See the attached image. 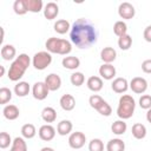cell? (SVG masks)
Segmentation results:
<instances>
[{
    "mask_svg": "<svg viewBox=\"0 0 151 151\" xmlns=\"http://www.w3.org/2000/svg\"><path fill=\"white\" fill-rule=\"evenodd\" d=\"M70 81H71V84H72L73 86L79 87V86H81V85L84 84V81H85V76H84L81 72H73V73L71 74V77H70Z\"/></svg>",
    "mask_w": 151,
    "mask_h": 151,
    "instance_id": "34",
    "label": "cell"
},
{
    "mask_svg": "<svg viewBox=\"0 0 151 151\" xmlns=\"http://www.w3.org/2000/svg\"><path fill=\"white\" fill-rule=\"evenodd\" d=\"M134 109H136V101L133 97L130 94H123L118 101L117 116L123 120L130 119L134 113Z\"/></svg>",
    "mask_w": 151,
    "mask_h": 151,
    "instance_id": "4",
    "label": "cell"
},
{
    "mask_svg": "<svg viewBox=\"0 0 151 151\" xmlns=\"http://www.w3.org/2000/svg\"><path fill=\"white\" fill-rule=\"evenodd\" d=\"M99 76L101 79L112 80L116 77V67L112 64H103L99 67Z\"/></svg>",
    "mask_w": 151,
    "mask_h": 151,
    "instance_id": "11",
    "label": "cell"
},
{
    "mask_svg": "<svg viewBox=\"0 0 151 151\" xmlns=\"http://www.w3.org/2000/svg\"><path fill=\"white\" fill-rule=\"evenodd\" d=\"M88 151H104V143L99 138H93L88 143Z\"/></svg>",
    "mask_w": 151,
    "mask_h": 151,
    "instance_id": "36",
    "label": "cell"
},
{
    "mask_svg": "<svg viewBox=\"0 0 151 151\" xmlns=\"http://www.w3.org/2000/svg\"><path fill=\"white\" fill-rule=\"evenodd\" d=\"M45 47H46L47 52L60 54V55H66V54L71 53V51H72L71 41H68L66 39H61V38H55V37L48 38L45 42Z\"/></svg>",
    "mask_w": 151,
    "mask_h": 151,
    "instance_id": "3",
    "label": "cell"
},
{
    "mask_svg": "<svg viewBox=\"0 0 151 151\" xmlns=\"http://www.w3.org/2000/svg\"><path fill=\"white\" fill-rule=\"evenodd\" d=\"M143 37H144L145 41L151 42V25H149V26L145 27V29L143 32Z\"/></svg>",
    "mask_w": 151,
    "mask_h": 151,
    "instance_id": "42",
    "label": "cell"
},
{
    "mask_svg": "<svg viewBox=\"0 0 151 151\" xmlns=\"http://www.w3.org/2000/svg\"><path fill=\"white\" fill-rule=\"evenodd\" d=\"M139 106L144 110H149L151 109V96L150 94H143L139 98Z\"/></svg>",
    "mask_w": 151,
    "mask_h": 151,
    "instance_id": "40",
    "label": "cell"
},
{
    "mask_svg": "<svg viewBox=\"0 0 151 151\" xmlns=\"http://www.w3.org/2000/svg\"><path fill=\"white\" fill-rule=\"evenodd\" d=\"M61 65L66 70H77L80 66V59L78 57H74V55L64 57L61 60Z\"/></svg>",
    "mask_w": 151,
    "mask_h": 151,
    "instance_id": "20",
    "label": "cell"
},
{
    "mask_svg": "<svg viewBox=\"0 0 151 151\" xmlns=\"http://www.w3.org/2000/svg\"><path fill=\"white\" fill-rule=\"evenodd\" d=\"M59 104L64 111H72L76 107V99L72 94L66 93V94H63L60 97Z\"/></svg>",
    "mask_w": 151,
    "mask_h": 151,
    "instance_id": "16",
    "label": "cell"
},
{
    "mask_svg": "<svg viewBox=\"0 0 151 151\" xmlns=\"http://www.w3.org/2000/svg\"><path fill=\"white\" fill-rule=\"evenodd\" d=\"M39 138L44 142H51L55 137V129L51 124H45L41 125L39 131H38Z\"/></svg>",
    "mask_w": 151,
    "mask_h": 151,
    "instance_id": "10",
    "label": "cell"
},
{
    "mask_svg": "<svg viewBox=\"0 0 151 151\" xmlns=\"http://www.w3.org/2000/svg\"><path fill=\"white\" fill-rule=\"evenodd\" d=\"M104 101V99L100 97V96H98V94H92L90 98H88V104H90V106L92 107V109H94V110H97L99 106H100V104Z\"/></svg>",
    "mask_w": 151,
    "mask_h": 151,
    "instance_id": "39",
    "label": "cell"
},
{
    "mask_svg": "<svg viewBox=\"0 0 151 151\" xmlns=\"http://www.w3.org/2000/svg\"><path fill=\"white\" fill-rule=\"evenodd\" d=\"M0 54H1V58L6 61H9V60H13L14 58H17V50L13 45H9V44H6V45H2L1 47V51H0Z\"/></svg>",
    "mask_w": 151,
    "mask_h": 151,
    "instance_id": "19",
    "label": "cell"
},
{
    "mask_svg": "<svg viewBox=\"0 0 151 151\" xmlns=\"http://www.w3.org/2000/svg\"><path fill=\"white\" fill-rule=\"evenodd\" d=\"M2 114L8 120H15L20 114V110L17 105H13V104L5 105V107L2 110Z\"/></svg>",
    "mask_w": 151,
    "mask_h": 151,
    "instance_id": "17",
    "label": "cell"
},
{
    "mask_svg": "<svg viewBox=\"0 0 151 151\" xmlns=\"http://www.w3.org/2000/svg\"><path fill=\"white\" fill-rule=\"evenodd\" d=\"M113 33L120 38L125 34H127V25L123 21V20H119V21H116L114 25H113Z\"/></svg>",
    "mask_w": 151,
    "mask_h": 151,
    "instance_id": "31",
    "label": "cell"
},
{
    "mask_svg": "<svg viewBox=\"0 0 151 151\" xmlns=\"http://www.w3.org/2000/svg\"><path fill=\"white\" fill-rule=\"evenodd\" d=\"M72 129H73L72 122L68 120V119H64V120L58 123V125H57V133L60 134V136H67V134L71 133Z\"/></svg>",
    "mask_w": 151,
    "mask_h": 151,
    "instance_id": "21",
    "label": "cell"
},
{
    "mask_svg": "<svg viewBox=\"0 0 151 151\" xmlns=\"http://www.w3.org/2000/svg\"><path fill=\"white\" fill-rule=\"evenodd\" d=\"M59 14V6L51 1V2H47L44 7V17L47 19V20H53L58 17Z\"/></svg>",
    "mask_w": 151,
    "mask_h": 151,
    "instance_id": "14",
    "label": "cell"
},
{
    "mask_svg": "<svg viewBox=\"0 0 151 151\" xmlns=\"http://www.w3.org/2000/svg\"><path fill=\"white\" fill-rule=\"evenodd\" d=\"M51 63H52V55L47 51H40L35 53L32 58V65L38 71H42L47 68L51 65Z\"/></svg>",
    "mask_w": 151,
    "mask_h": 151,
    "instance_id": "5",
    "label": "cell"
},
{
    "mask_svg": "<svg viewBox=\"0 0 151 151\" xmlns=\"http://www.w3.org/2000/svg\"><path fill=\"white\" fill-rule=\"evenodd\" d=\"M41 118L45 123H53L57 119V111L51 106H46L41 111Z\"/></svg>",
    "mask_w": 151,
    "mask_h": 151,
    "instance_id": "23",
    "label": "cell"
},
{
    "mask_svg": "<svg viewBox=\"0 0 151 151\" xmlns=\"http://www.w3.org/2000/svg\"><path fill=\"white\" fill-rule=\"evenodd\" d=\"M117 58V52L113 47H104L101 51H100V59L104 61V64H111L116 60Z\"/></svg>",
    "mask_w": 151,
    "mask_h": 151,
    "instance_id": "15",
    "label": "cell"
},
{
    "mask_svg": "<svg viewBox=\"0 0 151 151\" xmlns=\"http://www.w3.org/2000/svg\"><path fill=\"white\" fill-rule=\"evenodd\" d=\"M142 70L145 73H151V59H146L142 63Z\"/></svg>",
    "mask_w": 151,
    "mask_h": 151,
    "instance_id": "41",
    "label": "cell"
},
{
    "mask_svg": "<svg viewBox=\"0 0 151 151\" xmlns=\"http://www.w3.org/2000/svg\"><path fill=\"white\" fill-rule=\"evenodd\" d=\"M12 143H13V140H12L9 133H7V132H5V131L0 133V147H1V149L8 147Z\"/></svg>",
    "mask_w": 151,
    "mask_h": 151,
    "instance_id": "38",
    "label": "cell"
},
{
    "mask_svg": "<svg viewBox=\"0 0 151 151\" xmlns=\"http://www.w3.org/2000/svg\"><path fill=\"white\" fill-rule=\"evenodd\" d=\"M126 130H127V125H126V123H125L123 119L116 120V122H113L112 125H111V131H112V133H114V134H117V136L124 134V133L126 132Z\"/></svg>",
    "mask_w": 151,
    "mask_h": 151,
    "instance_id": "26",
    "label": "cell"
},
{
    "mask_svg": "<svg viewBox=\"0 0 151 151\" xmlns=\"http://www.w3.org/2000/svg\"><path fill=\"white\" fill-rule=\"evenodd\" d=\"M9 151H27V144L24 137H15L13 139Z\"/></svg>",
    "mask_w": 151,
    "mask_h": 151,
    "instance_id": "29",
    "label": "cell"
},
{
    "mask_svg": "<svg viewBox=\"0 0 151 151\" xmlns=\"http://www.w3.org/2000/svg\"><path fill=\"white\" fill-rule=\"evenodd\" d=\"M86 85H87V87H88L90 91H92V92H99L103 88L104 83H103V79L100 77H98V76H91L87 79Z\"/></svg>",
    "mask_w": 151,
    "mask_h": 151,
    "instance_id": "18",
    "label": "cell"
},
{
    "mask_svg": "<svg viewBox=\"0 0 151 151\" xmlns=\"http://www.w3.org/2000/svg\"><path fill=\"white\" fill-rule=\"evenodd\" d=\"M45 84L50 91H57L61 86V78L57 73H50L45 78Z\"/></svg>",
    "mask_w": 151,
    "mask_h": 151,
    "instance_id": "12",
    "label": "cell"
},
{
    "mask_svg": "<svg viewBox=\"0 0 151 151\" xmlns=\"http://www.w3.org/2000/svg\"><path fill=\"white\" fill-rule=\"evenodd\" d=\"M129 86L132 90V92L137 94H142L147 90V81L142 77H134L131 79Z\"/></svg>",
    "mask_w": 151,
    "mask_h": 151,
    "instance_id": "8",
    "label": "cell"
},
{
    "mask_svg": "<svg viewBox=\"0 0 151 151\" xmlns=\"http://www.w3.org/2000/svg\"><path fill=\"white\" fill-rule=\"evenodd\" d=\"M31 91L29 84L27 81H18L14 85V93L18 97H26Z\"/></svg>",
    "mask_w": 151,
    "mask_h": 151,
    "instance_id": "25",
    "label": "cell"
},
{
    "mask_svg": "<svg viewBox=\"0 0 151 151\" xmlns=\"http://www.w3.org/2000/svg\"><path fill=\"white\" fill-rule=\"evenodd\" d=\"M53 28L58 34H65L68 31H71V25L66 19H59L54 22Z\"/></svg>",
    "mask_w": 151,
    "mask_h": 151,
    "instance_id": "24",
    "label": "cell"
},
{
    "mask_svg": "<svg viewBox=\"0 0 151 151\" xmlns=\"http://www.w3.org/2000/svg\"><path fill=\"white\" fill-rule=\"evenodd\" d=\"M29 65H31V58L28 57V54H26V53L19 54L12 61V64L8 68V73H7L8 79L11 81H19L24 77V74H25L26 70L29 67Z\"/></svg>",
    "mask_w": 151,
    "mask_h": 151,
    "instance_id": "2",
    "label": "cell"
},
{
    "mask_svg": "<svg viewBox=\"0 0 151 151\" xmlns=\"http://www.w3.org/2000/svg\"><path fill=\"white\" fill-rule=\"evenodd\" d=\"M85 142H86V136L80 131L72 132L68 137V145L74 150L81 149L85 145Z\"/></svg>",
    "mask_w": 151,
    "mask_h": 151,
    "instance_id": "6",
    "label": "cell"
},
{
    "mask_svg": "<svg viewBox=\"0 0 151 151\" xmlns=\"http://www.w3.org/2000/svg\"><path fill=\"white\" fill-rule=\"evenodd\" d=\"M40 151H54V149H53V147H50V146H45V147H42Z\"/></svg>",
    "mask_w": 151,
    "mask_h": 151,
    "instance_id": "44",
    "label": "cell"
},
{
    "mask_svg": "<svg viewBox=\"0 0 151 151\" xmlns=\"http://www.w3.org/2000/svg\"><path fill=\"white\" fill-rule=\"evenodd\" d=\"M118 14H119V17L122 19L130 20V19H132L134 17L136 9H134V7H133L132 4L125 1V2H122L119 5V7H118Z\"/></svg>",
    "mask_w": 151,
    "mask_h": 151,
    "instance_id": "9",
    "label": "cell"
},
{
    "mask_svg": "<svg viewBox=\"0 0 151 151\" xmlns=\"http://www.w3.org/2000/svg\"><path fill=\"white\" fill-rule=\"evenodd\" d=\"M0 70H1V72H0V77H2L4 73H5V67H4L2 65H0Z\"/></svg>",
    "mask_w": 151,
    "mask_h": 151,
    "instance_id": "45",
    "label": "cell"
},
{
    "mask_svg": "<svg viewBox=\"0 0 151 151\" xmlns=\"http://www.w3.org/2000/svg\"><path fill=\"white\" fill-rule=\"evenodd\" d=\"M146 120L151 124V109H149L147 112H146Z\"/></svg>",
    "mask_w": 151,
    "mask_h": 151,
    "instance_id": "43",
    "label": "cell"
},
{
    "mask_svg": "<svg viewBox=\"0 0 151 151\" xmlns=\"http://www.w3.org/2000/svg\"><path fill=\"white\" fill-rule=\"evenodd\" d=\"M35 134H37V129H35V126L33 124L27 123V124L22 125V127H21V136L25 139H32Z\"/></svg>",
    "mask_w": 151,
    "mask_h": 151,
    "instance_id": "28",
    "label": "cell"
},
{
    "mask_svg": "<svg viewBox=\"0 0 151 151\" xmlns=\"http://www.w3.org/2000/svg\"><path fill=\"white\" fill-rule=\"evenodd\" d=\"M131 132H132V136H133L136 139H143V138H145V136H146V127H145V125L142 124V123H136V124L132 125Z\"/></svg>",
    "mask_w": 151,
    "mask_h": 151,
    "instance_id": "27",
    "label": "cell"
},
{
    "mask_svg": "<svg viewBox=\"0 0 151 151\" xmlns=\"http://www.w3.org/2000/svg\"><path fill=\"white\" fill-rule=\"evenodd\" d=\"M13 11L15 14L18 15H24L28 12L27 9V5H26V0H15L13 4Z\"/></svg>",
    "mask_w": 151,
    "mask_h": 151,
    "instance_id": "32",
    "label": "cell"
},
{
    "mask_svg": "<svg viewBox=\"0 0 151 151\" xmlns=\"http://www.w3.org/2000/svg\"><path fill=\"white\" fill-rule=\"evenodd\" d=\"M129 87H130L129 86V81L123 77H118V78L113 79V81L111 84V88L116 93H124V92L127 91Z\"/></svg>",
    "mask_w": 151,
    "mask_h": 151,
    "instance_id": "13",
    "label": "cell"
},
{
    "mask_svg": "<svg viewBox=\"0 0 151 151\" xmlns=\"http://www.w3.org/2000/svg\"><path fill=\"white\" fill-rule=\"evenodd\" d=\"M48 87L46 86L45 81H37L32 87V94L37 100H44L48 96Z\"/></svg>",
    "mask_w": 151,
    "mask_h": 151,
    "instance_id": "7",
    "label": "cell"
},
{
    "mask_svg": "<svg viewBox=\"0 0 151 151\" xmlns=\"http://www.w3.org/2000/svg\"><path fill=\"white\" fill-rule=\"evenodd\" d=\"M96 111H98V113H100V114L104 116V117H109V116H111V113H112V107L110 106V104H109L107 101L104 100V101L100 104V106H99Z\"/></svg>",
    "mask_w": 151,
    "mask_h": 151,
    "instance_id": "37",
    "label": "cell"
},
{
    "mask_svg": "<svg viewBox=\"0 0 151 151\" xmlns=\"http://www.w3.org/2000/svg\"><path fill=\"white\" fill-rule=\"evenodd\" d=\"M132 46V38L129 34H125L120 38H118V47L122 51H127Z\"/></svg>",
    "mask_w": 151,
    "mask_h": 151,
    "instance_id": "33",
    "label": "cell"
},
{
    "mask_svg": "<svg viewBox=\"0 0 151 151\" xmlns=\"http://www.w3.org/2000/svg\"><path fill=\"white\" fill-rule=\"evenodd\" d=\"M26 5H27L28 12H32V13H39L44 8V4L41 0H26Z\"/></svg>",
    "mask_w": 151,
    "mask_h": 151,
    "instance_id": "30",
    "label": "cell"
},
{
    "mask_svg": "<svg viewBox=\"0 0 151 151\" xmlns=\"http://www.w3.org/2000/svg\"><path fill=\"white\" fill-rule=\"evenodd\" d=\"M106 151H125V143L120 138L110 139L106 144Z\"/></svg>",
    "mask_w": 151,
    "mask_h": 151,
    "instance_id": "22",
    "label": "cell"
},
{
    "mask_svg": "<svg viewBox=\"0 0 151 151\" xmlns=\"http://www.w3.org/2000/svg\"><path fill=\"white\" fill-rule=\"evenodd\" d=\"M12 99V91L8 87H1L0 88V104L5 105Z\"/></svg>",
    "mask_w": 151,
    "mask_h": 151,
    "instance_id": "35",
    "label": "cell"
},
{
    "mask_svg": "<svg viewBox=\"0 0 151 151\" xmlns=\"http://www.w3.org/2000/svg\"><path fill=\"white\" fill-rule=\"evenodd\" d=\"M97 29L90 20L85 18H79L72 24L70 31V39L71 42L78 48H90L97 42Z\"/></svg>",
    "mask_w": 151,
    "mask_h": 151,
    "instance_id": "1",
    "label": "cell"
}]
</instances>
